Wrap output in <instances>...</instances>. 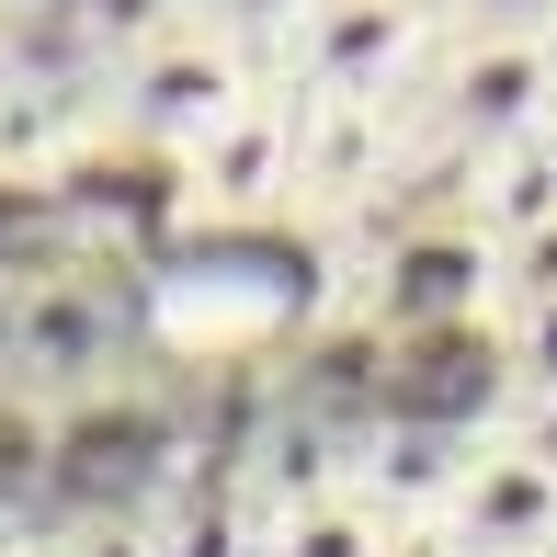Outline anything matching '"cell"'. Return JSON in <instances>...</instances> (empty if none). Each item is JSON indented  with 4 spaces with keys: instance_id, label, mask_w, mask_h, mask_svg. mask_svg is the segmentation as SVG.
<instances>
[{
    "instance_id": "obj_1",
    "label": "cell",
    "mask_w": 557,
    "mask_h": 557,
    "mask_svg": "<svg viewBox=\"0 0 557 557\" xmlns=\"http://www.w3.org/2000/svg\"><path fill=\"white\" fill-rule=\"evenodd\" d=\"M557 125V35H444L433 81L410 91V171H478Z\"/></svg>"
},
{
    "instance_id": "obj_2",
    "label": "cell",
    "mask_w": 557,
    "mask_h": 557,
    "mask_svg": "<svg viewBox=\"0 0 557 557\" xmlns=\"http://www.w3.org/2000/svg\"><path fill=\"white\" fill-rule=\"evenodd\" d=\"M262 91H273L262 58H239V46L206 35V23H171V35L125 46V58L103 69V137L137 148V160H171V171H183L194 148H206L216 125H239Z\"/></svg>"
},
{
    "instance_id": "obj_3",
    "label": "cell",
    "mask_w": 557,
    "mask_h": 557,
    "mask_svg": "<svg viewBox=\"0 0 557 557\" xmlns=\"http://www.w3.org/2000/svg\"><path fill=\"white\" fill-rule=\"evenodd\" d=\"M444 58V0H319L296 23V46L273 58L285 103H375L410 114V91Z\"/></svg>"
},
{
    "instance_id": "obj_4",
    "label": "cell",
    "mask_w": 557,
    "mask_h": 557,
    "mask_svg": "<svg viewBox=\"0 0 557 557\" xmlns=\"http://www.w3.org/2000/svg\"><path fill=\"white\" fill-rule=\"evenodd\" d=\"M467 455H478V433H455V421H433V410H375V421H352V500H364L387 535L444 523Z\"/></svg>"
},
{
    "instance_id": "obj_5",
    "label": "cell",
    "mask_w": 557,
    "mask_h": 557,
    "mask_svg": "<svg viewBox=\"0 0 557 557\" xmlns=\"http://www.w3.org/2000/svg\"><path fill=\"white\" fill-rule=\"evenodd\" d=\"M387 183H410V114L296 103V216H364Z\"/></svg>"
},
{
    "instance_id": "obj_6",
    "label": "cell",
    "mask_w": 557,
    "mask_h": 557,
    "mask_svg": "<svg viewBox=\"0 0 557 557\" xmlns=\"http://www.w3.org/2000/svg\"><path fill=\"white\" fill-rule=\"evenodd\" d=\"M171 183H183L206 216H296V103L262 91V103H250L239 125H216Z\"/></svg>"
},
{
    "instance_id": "obj_7",
    "label": "cell",
    "mask_w": 557,
    "mask_h": 557,
    "mask_svg": "<svg viewBox=\"0 0 557 557\" xmlns=\"http://www.w3.org/2000/svg\"><path fill=\"white\" fill-rule=\"evenodd\" d=\"M455 535L490 546V557H557V467H535L523 444H500L490 421H478V455L467 478H455Z\"/></svg>"
},
{
    "instance_id": "obj_8",
    "label": "cell",
    "mask_w": 557,
    "mask_h": 557,
    "mask_svg": "<svg viewBox=\"0 0 557 557\" xmlns=\"http://www.w3.org/2000/svg\"><path fill=\"white\" fill-rule=\"evenodd\" d=\"M455 206H467V239H523V227H557V137L490 148L478 171H455Z\"/></svg>"
},
{
    "instance_id": "obj_9",
    "label": "cell",
    "mask_w": 557,
    "mask_h": 557,
    "mask_svg": "<svg viewBox=\"0 0 557 557\" xmlns=\"http://www.w3.org/2000/svg\"><path fill=\"white\" fill-rule=\"evenodd\" d=\"M148 523H160V557H262V500L239 478H194V490L148 500Z\"/></svg>"
},
{
    "instance_id": "obj_10",
    "label": "cell",
    "mask_w": 557,
    "mask_h": 557,
    "mask_svg": "<svg viewBox=\"0 0 557 557\" xmlns=\"http://www.w3.org/2000/svg\"><path fill=\"white\" fill-rule=\"evenodd\" d=\"M557 308V227H523V239H478V331H512V319H535Z\"/></svg>"
},
{
    "instance_id": "obj_11",
    "label": "cell",
    "mask_w": 557,
    "mask_h": 557,
    "mask_svg": "<svg viewBox=\"0 0 557 557\" xmlns=\"http://www.w3.org/2000/svg\"><path fill=\"white\" fill-rule=\"evenodd\" d=\"M262 557H387V523L342 490V500H308V512H273Z\"/></svg>"
},
{
    "instance_id": "obj_12",
    "label": "cell",
    "mask_w": 557,
    "mask_h": 557,
    "mask_svg": "<svg viewBox=\"0 0 557 557\" xmlns=\"http://www.w3.org/2000/svg\"><path fill=\"white\" fill-rule=\"evenodd\" d=\"M319 12V0H183V23H206V35H227V46H239V58H285V46H296V23H308Z\"/></svg>"
},
{
    "instance_id": "obj_13",
    "label": "cell",
    "mask_w": 557,
    "mask_h": 557,
    "mask_svg": "<svg viewBox=\"0 0 557 557\" xmlns=\"http://www.w3.org/2000/svg\"><path fill=\"white\" fill-rule=\"evenodd\" d=\"M46 557H160V523L137 512V500H103V512H69Z\"/></svg>"
},
{
    "instance_id": "obj_14",
    "label": "cell",
    "mask_w": 557,
    "mask_h": 557,
    "mask_svg": "<svg viewBox=\"0 0 557 557\" xmlns=\"http://www.w3.org/2000/svg\"><path fill=\"white\" fill-rule=\"evenodd\" d=\"M444 35H557V0H444Z\"/></svg>"
},
{
    "instance_id": "obj_15",
    "label": "cell",
    "mask_w": 557,
    "mask_h": 557,
    "mask_svg": "<svg viewBox=\"0 0 557 557\" xmlns=\"http://www.w3.org/2000/svg\"><path fill=\"white\" fill-rule=\"evenodd\" d=\"M500 444H523L535 467H557V387H512L500 398V421H490Z\"/></svg>"
},
{
    "instance_id": "obj_16",
    "label": "cell",
    "mask_w": 557,
    "mask_h": 557,
    "mask_svg": "<svg viewBox=\"0 0 557 557\" xmlns=\"http://www.w3.org/2000/svg\"><path fill=\"white\" fill-rule=\"evenodd\" d=\"M500 375H512V387H557V308L500 331Z\"/></svg>"
},
{
    "instance_id": "obj_17",
    "label": "cell",
    "mask_w": 557,
    "mask_h": 557,
    "mask_svg": "<svg viewBox=\"0 0 557 557\" xmlns=\"http://www.w3.org/2000/svg\"><path fill=\"white\" fill-rule=\"evenodd\" d=\"M12 58H23V23H12V12H0V81H12Z\"/></svg>"
},
{
    "instance_id": "obj_18",
    "label": "cell",
    "mask_w": 557,
    "mask_h": 557,
    "mask_svg": "<svg viewBox=\"0 0 557 557\" xmlns=\"http://www.w3.org/2000/svg\"><path fill=\"white\" fill-rule=\"evenodd\" d=\"M0 557H46V546H35V535H12V523H0Z\"/></svg>"
},
{
    "instance_id": "obj_19",
    "label": "cell",
    "mask_w": 557,
    "mask_h": 557,
    "mask_svg": "<svg viewBox=\"0 0 557 557\" xmlns=\"http://www.w3.org/2000/svg\"><path fill=\"white\" fill-rule=\"evenodd\" d=\"M546 137H557V125H546Z\"/></svg>"
}]
</instances>
